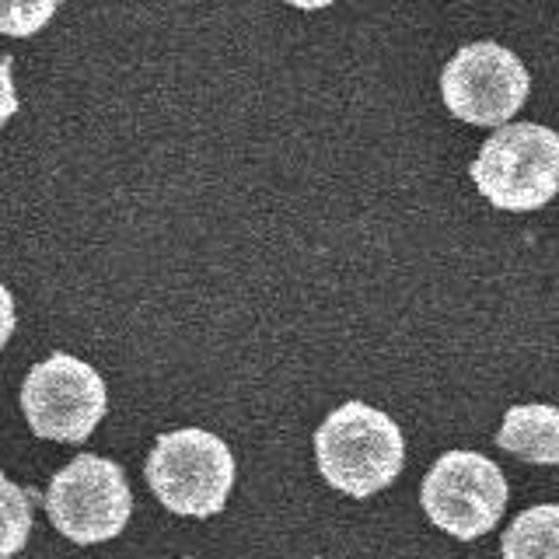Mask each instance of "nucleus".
I'll return each mask as SVG.
<instances>
[{
	"instance_id": "1",
	"label": "nucleus",
	"mask_w": 559,
	"mask_h": 559,
	"mask_svg": "<svg viewBox=\"0 0 559 559\" xmlns=\"http://www.w3.org/2000/svg\"><path fill=\"white\" fill-rule=\"evenodd\" d=\"M314 459L332 489L364 500L399 479L406 441L389 413L367 402H343L314 433Z\"/></svg>"
},
{
	"instance_id": "2",
	"label": "nucleus",
	"mask_w": 559,
	"mask_h": 559,
	"mask_svg": "<svg viewBox=\"0 0 559 559\" xmlns=\"http://www.w3.org/2000/svg\"><path fill=\"white\" fill-rule=\"evenodd\" d=\"M147 486L171 514L214 518L224 511L235 486V454L217 433L182 427L154 441L147 465Z\"/></svg>"
},
{
	"instance_id": "3",
	"label": "nucleus",
	"mask_w": 559,
	"mask_h": 559,
	"mask_svg": "<svg viewBox=\"0 0 559 559\" xmlns=\"http://www.w3.org/2000/svg\"><path fill=\"white\" fill-rule=\"evenodd\" d=\"M468 171L497 210L528 214L559 189V136L538 122H511L486 140Z\"/></svg>"
},
{
	"instance_id": "4",
	"label": "nucleus",
	"mask_w": 559,
	"mask_h": 559,
	"mask_svg": "<svg viewBox=\"0 0 559 559\" xmlns=\"http://www.w3.org/2000/svg\"><path fill=\"white\" fill-rule=\"evenodd\" d=\"M46 514L74 546H98L116 538L133 514V493L119 462L102 454H78L46 486Z\"/></svg>"
},
{
	"instance_id": "5",
	"label": "nucleus",
	"mask_w": 559,
	"mask_h": 559,
	"mask_svg": "<svg viewBox=\"0 0 559 559\" xmlns=\"http://www.w3.org/2000/svg\"><path fill=\"white\" fill-rule=\"evenodd\" d=\"M22 409L32 433L60 444H81L102 424L109 392L92 364L74 354H52L28 371L22 384Z\"/></svg>"
},
{
	"instance_id": "6",
	"label": "nucleus",
	"mask_w": 559,
	"mask_h": 559,
	"mask_svg": "<svg viewBox=\"0 0 559 559\" xmlns=\"http://www.w3.org/2000/svg\"><path fill=\"white\" fill-rule=\"evenodd\" d=\"M424 511L441 532L476 542L497 528L507 507V479L497 462L476 451H448L424 479Z\"/></svg>"
},
{
	"instance_id": "7",
	"label": "nucleus",
	"mask_w": 559,
	"mask_h": 559,
	"mask_svg": "<svg viewBox=\"0 0 559 559\" xmlns=\"http://www.w3.org/2000/svg\"><path fill=\"white\" fill-rule=\"evenodd\" d=\"M528 70L500 43L462 46L441 74L448 112L472 127H507V119L528 102Z\"/></svg>"
},
{
	"instance_id": "8",
	"label": "nucleus",
	"mask_w": 559,
	"mask_h": 559,
	"mask_svg": "<svg viewBox=\"0 0 559 559\" xmlns=\"http://www.w3.org/2000/svg\"><path fill=\"white\" fill-rule=\"evenodd\" d=\"M497 444L503 451L518 454L521 462L556 465L559 462V413L546 402L532 406H511L503 416V427L497 433Z\"/></svg>"
},
{
	"instance_id": "9",
	"label": "nucleus",
	"mask_w": 559,
	"mask_h": 559,
	"mask_svg": "<svg viewBox=\"0 0 559 559\" xmlns=\"http://www.w3.org/2000/svg\"><path fill=\"white\" fill-rule=\"evenodd\" d=\"M559 549V507L542 503L521 511L507 524L500 552L503 559H556Z\"/></svg>"
},
{
	"instance_id": "10",
	"label": "nucleus",
	"mask_w": 559,
	"mask_h": 559,
	"mask_svg": "<svg viewBox=\"0 0 559 559\" xmlns=\"http://www.w3.org/2000/svg\"><path fill=\"white\" fill-rule=\"evenodd\" d=\"M32 507H35L32 489H22L0 472V559H11L28 546Z\"/></svg>"
},
{
	"instance_id": "11",
	"label": "nucleus",
	"mask_w": 559,
	"mask_h": 559,
	"mask_svg": "<svg viewBox=\"0 0 559 559\" xmlns=\"http://www.w3.org/2000/svg\"><path fill=\"white\" fill-rule=\"evenodd\" d=\"M60 0H0V35L11 39H28L43 32L49 17L57 14Z\"/></svg>"
},
{
	"instance_id": "12",
	"label": "nucleus",
	"mask_w": 559,
	"mask_h": 559,
	"mask_svg": "<svg viewBox=\"0 0 559 559\" xmlns=\"http://www.w3.org/2000/svg\"><path fill=\"white\" fill-rule=\"evenodd\" d=\"M17 112V92L11 81V60H0V127Z\"/></svg>"
},
{
	"instance_id": "13",
	"label": "nucleus",
	"mask_w": 559,
	"mask_h": 559,
	"mask_svg": "<svg viewBox=\"0 0 559 559\" xmlns=\"http://www.w3.org/2000/svg\"><path fill=\"white\" fill-rule=\"evenodd\" d=\"M11 332H14V297L4 284H0V349L8 346Z\"/></svg>"
},
{
	"instance_id": "14",
	"label": "nucleus",
	"mask_w": 559,
	"mask_h": 559,
	"mask_svg": "<svg viewBox=\"0 0 559 559\" xmlns=\"http://www.w3.org/2000/svg\"><path fill=\"white\" fill-rule=\"evenodd\" d=\"M290 8H301V11H322L329 4H336V0H284Z\"/></svg>"
},
{
	"instance_id": "15",
	"label": "nucleus",
	"mask_w": 559,
	"mask_h": 559,
	"mask_svg": "<svg viewBox=\"0 0 559 559\" xmlns=\"http://www.w3.org/2000/svg\"><path fill=\"white\" fill-rule=\"evenodd\" d=\"M186 559H192V556H186Z\"/></svg>"
}]
</instances>
